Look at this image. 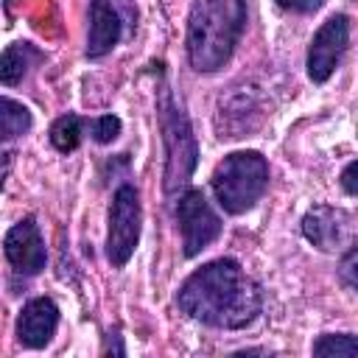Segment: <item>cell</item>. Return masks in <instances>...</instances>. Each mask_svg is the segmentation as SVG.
<instances>
[{
    "instance_id": "obj_14",
    "label": "cell",
    "mask_w": 358,
    "mask_h": 358,
    "mask_svg": "<svg viewBox=\"0 0 358 358\" xmlns=\"http://www.w3.org/2000/svg\"><path fill=\"white\" fill-rule=\"evenodd\" d=\"M313 355H319V358H358V341L352 333H324L313 341Z\"/></svg>"
},
{
    "instance_id": "obj_19",
    "label": "cell",
    "mask_w": 358,
    "mask_h": 358,
    "mask_svg": "<svg viewBox=\"0 0 358 358\" xmlns=\"http://www.w3.org/2000/svg\"><path fill=\"white\" fill-rule=\"evenodd\" d=\"M8 171H11V154H0V187H3Z\"/></svg>"
},
{
    "instance_id": "obj_15",
    "label": "cell",
    "mask_w": 358,
    "mask_h": 358,
    "mask_svg": "<svg viewBox=\"0 0 358 358\" xmlns=\"http://www.w3.org/2000/svg\"><path fill=\"white\" fill-rule=\"evenodd\" d=\"M81 126L84 120L78 115H62L53 126H50V143L62 151V154H70L78 148L81 143Z\"/></svg>"
},
{
    "instance_id": "obj_4",
    "label": "cell",
    "mask_w": 358,
    "mask_h": 358,
    "mask_svg": "<svg viewBox=\"0 0 358 358\" xmlns=\"http://www.w3.org/2000/svg\"><path fill=\"white\" fill-rule=\"evenodd\" d=\"M157 109H159V129H162V143H165V193L176 196L182 187H187L193 176L199 148H196V137L190 131L187 115L173 101L168 87L159 90Z\"/></svg>"
},
{
    "instance_id": "obj_8",
    "label": "cell",
    "mask_w": 358,
    "mask_h": 358,
    "mask_svg": "<svg viewBox=\"0 0 358 358\" xmlns=\"http://www.w3.org/2000/svg\"><path fill=\"white\" fill-rule=\"evenodd\" d=\"M350 39V20L344 14H333L322 22V28L313 34V42L308 48V76L322 84L333 76L336 64L341 62Z\"/></svg>"
},
{
    "instance_id": "obj_13",
    "label": "cell",
    "mask_w": 358,
    "mask_h": 358,
    "mask_svg": "<svg viewBox=\"0 0 358 358\" xmlns=\"http://www.w3.org/2000/svg\"><path fill=\"white\" fill-rule=\"evenodd\" d=\"M31 123H34V117H31L28 106L0 95V140H14V137L25 134L31 129Z\"/></svg>"
},
{
    "instance_id": "obj_16",
    "label": "cell",
    "mask_w": 358,
    "mask_h": 358,
    "mask_svg": "<svg viewBox=\"0 0 358 358\" xmlns=\"http://www.w3.org/2000/svg\"><path fill=\"white\" fill-rule=\"evenodd\" d=\"M90 131H92V140L95 143H112L117 134H120V120L115 115H103V117H95L90 123Z\"/></svg>"
},
{
    "instance_id": "obj_10",
    "label": "cell",
    "mask_w": 358,
    "mask_h": 358,
    "mask_svg": "<svg viewBox=\"0 0 358 358\" xmlns=\"http://www.w3.org/2000/svg\"><path fill=\"white\" fill-rule=\"evenodd\" d=\"M56 324H59V308H56V302L48 299V296L31 299V302L22 305V310H20V319H17V338H20L22 347L39 350V347H45V344L53 338Z\"/></svg>"
},
{
    "instance_id": "obj_7",
    "label": "cell",
    "mask_w": 358,
    "mask_h": 358,
    "mask_svg": "<svg viewBox=\"0 0 358 358\" xmlns=\"http://www.w3.org/2000/svg\"><path fill=\"white\" fill-rule=\"evenodd\" d=\"M302 232L322 252H338L355 246V218L341 207L319 204L308 210L302 218Z\"/></svg>"
},
{
    "instance_id": "obj_9",
    "label": "cell",
    "mask_w": 358,
    "mask_h": 358,
    "mask_svg": "<svg viewBox=\"0 0 358 358\" xmlns=\"http://www.w3.org/2000/svg\"><path fill=\"white\" fill-rule=\"evenodd\" d=\"M3 249H6L8 263L20 274H39L45 268L48 252H45V241L34 218H22L20 224H14L3 241Z\"/></svg>"
},
{
    "instance_id": "obj_18",
    "label": "cell",
    "mask_w": 358,
    "mask_h": 358,
    "mask_svg": "<svg viewBox=\"0 0 358 358\" xmlns=\"http://www.w3.org/2000/svg\"><path fill=\"white\" fill-rule=\"evenodd\" d=\"M341 185H344V190H347L350 196H355V162H350V165L344 168V173H341Z\"/></svg>"
},
{
    "instance_id": "obj_5",
    "label": "cell",
    "mask_w": 358,
    "mask_h": 358,
    "mask_svg": "<svg viewBox=\"0 0 358 358\" xmlns=\"http://www.w3.org/2000/svg\"><path fill=\"white\" fill-rule=\"evenodd\" d=\"M140 196L131 185H120L109 207V232H106V257L112 266H126L140 241Z\"/></svg>"
},
{
    "instance_id": "obj_12",
    "label": "cell",
    "mask_w": 358,
    "mask_h": 358,
    "mask_svg": "<svg viewBox=\"0 0 358 358\" xmlns=\"http://www.w3.org/2000/svg\"><path fill=\"white\" fill-rule=\"evenodd\" d=\"M42 53L31 45V42H11L3 53H0V84L14 87L20 84L28 70L34 67V62H39Z\"/></svg>"
},
{
    "instance_id": "obj_11",
    "label": "cell",
    "mask_w": 358,
    "mask_h": 358,
    "mask_svg": "<svg viewBox=\"0 0 358 358\" xmlns=\"http://www.w3.org/2000/svg\"><path fill=\"white\" fill-rule=\"evenodd\" d=\"M120 39V17L109 0L90 3V36H87V56L101 59L106 56Z\"/></svg>"
},
{
    "instance_id": "obj_17",
    "label": "cell",
    "mask_w": 358,
    "mask_h": 358,
    "mask_svg": "<svg viewBox=\"0 0 358 358\" xmlns=\"http://www.w3.org/2000/svg\"><path fill=\"white\" fill-rule=\"evenodd\" d=\"M282 8L288 11H299V14H308V11H316L324 0H277Z\"/></svg>"
},
{
    "instance_id": "obj_1",
    "label": "cell",
    "mask_w": 358,
    "mask_h": 358,
    "mask_svg": "<svg viewBox=\"0 0 358 358\" xmlns=\"http://www.w3.org/2000/svg\"><path fill=\"white\" fill-rule=\"evenodd\" d=\"M179 308L210 327L241 330L252 324L263 308L260 285L232 257H218L196 268L176 294Z\"/></svg>"
},
{
    "instance_id": "obj_3",
    "label": "cell",
    "mask_w": 358,
    "mask_h": 358,
    "mask_svg": "<svg viewBox=\"0 0 358 358\" xmlns=\"http://www.w3.org/2000/svg\"><path fill=\"white\" fill-rule=\"evenodd\" d=\"M210 185H213L218 204L227 213L241 215V213L252 210L260 201V196L266 193L268 162L257 151H232L215 165Z\"/></svg>"
},
{
    "instance_id": "obj_6",
    "label": "cell",
    "mask_w": 358,
    "mask_h": 358,
    "mask_svg": "<svg viewBox=\"0 0 358 358\" xmlns=\"http://www.w3.org/2000/svg\"><path fill=\"white\" fill-rule=\"evenodd\" d=\"M176 218H179L182 246H185V255L187 257H196L221 232V218L215 215V210L210 207V201L204 199L201 190H185L179 196Z\"/></svg>"
},
{
    "instance_id": "obj_2",
    "label": "cell",
    "mask_w": 358,
    "mask_h": 358,
    "mask_svg": "<svg viewBox=\"0 0 358 358\" xmlns=\"http://www.w3.org/2000/svg\"><path fill=\"white\" fill-rule=\"evenodd\" d=\"M246 28L243 0H193L187 17V59L199 73L221 70Z\"/></svg>"
}]
</instances>
